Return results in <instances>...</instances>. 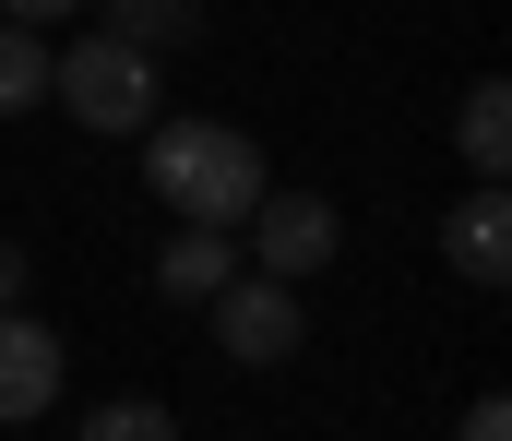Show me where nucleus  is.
<instances>
[{"label":"nucleus","instance_id":"1","mask_svg":"<svg viewBox=\"0 0 512 441\" xmlns=\"http://www.w3.org/2000/svg\"><path fill=\"white\" fill-rule=\"evenodd\" d=\"M143 179H155V203L179 227H251V203H262V155L239 120H155Z\"/></svg>","mask_w":512,"mask_h":441},{"label":"nucleus","instance_id":"2","mask_svg":"<svg viewBox=\"0 0 512 441\" xmlns=\"http://www.w3.org/2000/svg\"><path fill=\"white\" fill-rule=\"evenodd\" d=\"M155 48L120 36V24H96V36H72L60 48V72H48V96L84 120V132H155Z\"/></svg>","mask_w":512,"mask_h":441},{"label":"nucleus","instance_id":"3","mask_svg":"<svg viewBox=\"0 0 512 441\" xmlns=\"http://www.w3.org/2000/svg\"><path fill=\"white\" fill-rule=\"evenodd\" d=\"M334 251H346V215H334L322 191H262L251 203V275L298 287V275H322Z\"/></svg>","mask_w":512,"mask_h":441},{"label":"nucleus","instance_id":"4","mask_svg":"<svg viewBox=\"0 0 512 441\" xmlns=\"http://www.w3.org/2000/svg\"><path fill=\"white\" fill-rule=\"evenodd\" d=\"M215 310V346L239 358V370H274V358H298V287H274V275H227V287L203 298Z\"/></svg>","mask_w":512,"mask_h":441},{"label":"nucleus","instance_id":"5","mask_svg":"<svg viewBox=\"0 0 512 441\" xmlns=\"http://www.w3.org/2000/svg\"><path fill=\"white\" fill-rule=\"evenodd\" d=\"M60 322H36V310H0V430H24V418H48L60 406Z\"/></svg>","mask_w":512,"mask_h":441},{"label":"nucleus","instance_id":"6","mask_svg":"<svg viewBox=\"0 0 512 441\" xmlns=\"http://www.w3.org/2000/svg\"><path fill=\"white\" fill-rule=\"evenodd\" d=\"M441 251H453V275H465V287H501V275H512V215H501V179H477V191L453 203Z\"/></svg>","mask_w":512,"mask_h":441},{"label":"nucleus","instance_id":"7","mask_svg":"<svg viewBox=\"0 0 512 441\" xmlns=\"http://www.w3.org/2000/svg\"><path fill=\"white\" fill-rule=\"evenodd\" d=\"M239 275V251H227V227H179L167 251H155V298H215Z\"/></svg>","mask_w":512,"mask_h":441},{"label":"nucleus","instance_id":"8","mask_svg":"<svg viewBox=\"0 0 512 441\" xmlns=\"http://www.w3.org/2000/svg\"><path fill=\"white\" fill-rule=\"evenodd\" d=\"M453 155H465L477 179H501V167H512V96H501V84H465V108H453Z\"/></svg>","mask_w":512,"mask_h":441},{"label":"nucleus","instance_id":"9","mask_svg":"<svg viewBox=\"0 0 512 441\" xmlns=\"http://www.w3.org/2000/svg\"><path fill=\"white\" fill-rule=\"evenodd\" d=\"M48 72H60V36H36V24H0V120L48 108Z\"/></svg>","mask_w":512,"mask_h":441},{"label":"nucleus","instance_id":"10","mask_svg":"<svg viewBox=\"0 0 512 441\" xmlns=\"http://www.w3.org/2000/svg\"><path fill=\"white\" fill-rule=\"evenodd\" d=\"M72 441H179V418H167L155 394H108V406H84Z\"/></svg>","mask_w":512,"mask_h":441},{"label":"nucleus","instance_id":"11","mask_svg":"<svg viewBox=\"0 0 512 441\" xmlns=\"http://www.w3.org/2000/svg\"><path fill=\"white\" fill-rule=\"evenodd\" d=\"M72 12H84V0H0V24H36V36H60Z\"/></svg>","mask_w":512,"mask_h":441},{"label":"nucleus","instance_id":"12","mask_svg":"<svg viewBox=\"0 0 512 441\" xmlns=\"http://www.w3.org/2000/svg\"><path fill=\"white\" fill-rule=\"evenodd\" d=\"M453 441H512V406H501V394H477V406H465V430H453Z\"/></svg>","mask_w":512,"mask_h":441},{"label":"nucleus","instance_id":"13","mask_svg":"<svg viewBox=\"0 0 512 441\" xmlns=\"http://www.w3.org/2000/svg\"><path fill=\"white\" fill-rule=\"evenodd\" d=\"M0 310H24V251L0 239Z\"/></svg>","mask_w":512,"mask_h":441},{"label":"nucleus","instance_id":"14","mask_svg":"<svg viewBox=\"0 0 512 441\" xmlns=\"http://www.w3.org/2000/svg\"><path fill=\"white\" fill-rule=\"evenodd\" d=\"M108 12H120V24H143V12H155V0H108Z\"/></svg>","mask_w":512,"mask_h":441}]
</instances>
